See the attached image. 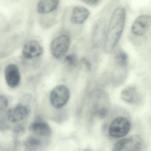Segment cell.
I'll use <instances>...</instances> for the list:
<instances>
[{
    "mask_svg": "<svg viewBox=\"0 0 151 151\" xmlns=\"http://www.w3.org/2000/svg\"><path fill=\"white\" fill-rule=\"evenodd\" d=\"M65 61L68 64L73 65L77 62V58L74 55H69L66 57Z\"/></svg>",
    "mask_w": 151,
    "mask_h": 151,
    "instance_id": "15",
    "label": "cell"
},
{
    "mask_svg": "<svg viewBox=\"0 0 151 151\" xmlns=\"http://www.w3.org/2000/svg\"><path fill=\"white\" fill-rule=\"evenodd\" d=\"M4 77L7 85L11 88L19 86L21 80L20 72L15 64L8 65L4 70Z\"/></svg>",
    "mask_w": 151,
    "mask_h": 151,
    "instance_id": "7",
    "label": "cell"
},
{
    "mask_svg": "<svg viewBox=\"0 0 151 151\" xmlns=\"http://www.w3.org/2000/svg\"><path fill=\"white\" fill-rule=\"evenodd\" d=\"M43 49L41 45L35 41L27 42L23 47L22 54L27 59L36 58L42 55Z\"/></svg>",
    "mask_w": 151,
    "mask_h": 151,
    "instance_id": "9",
    "label": "cell"
},
{
    "mask_svg": "<svg viewBox=\"0 0 151 151\" xmlns=\"http://www.w3.org/2000/svg\"><path fill=\"white\" fill-rule=\"evenodd\" d=\"M131 127V122L128 118L125 116H118L110 124L109 135L115 138L124 137L129 133Z\"/></svg>",
    "mask_w": 151,
    "mask_h": 151,
    "instance_id": "2",
    "label": "cell"
},
{
    "mask_svg": "<svg viewBox=\"0 0 151 151\" xmlns=\"http://www.w3.org/2000/svg\"><path fill=\"white\" fill-rule=\"evenodd\" d=\"M28 113L29 110L27 106L19 104L8 111L7 118L11 122L16 123L24 119Z\"/></svg>",
    "mask_w": 151,
    "mask_h": 151,
    "instance_id": "10",
    "label": "cell"
},
{
    "mask_svg": "<svg viewBox=\"0 0 151 151\" xmlns=\"http://www.w3.org/2000/svg\"><path fill=\"white\" fill-rule=\"evenodd\" d=\"M59 3V0H40L37 4V12L41 14L51 13L56 9Z\"/></svg>",
    "mask_w": 151,
    "mask_h": 151,
    "instance_id": "12",
    "label": "cell"
},
{
    "mask_svg": "<svg viewBox=\"0 0 151 151\" xmlns=\"http://www.w3.org/2000/svg\"><path fill=\"white\" fill-rule=\"evenodd\" d=\"M151 27V16L142 15L135 20L131 27L132 33L137 37L143 36Z\"/></svg>",
    "mask_w": 151,
    "mask_h": 151,
    "instance_id": "6",
    "label": "cell"
},
{
    "mask_svg": "<svg viewBox=\"0 0 151 151\" xmlns=\"http://www.w3.org/2000/svg\"><path fill=\"white\" fill-rule=\"evenodd\" d=\"M90 12L83 6H75L73 9L70 17V20L75 24H81L88 18Z\"/></svg>",
    "mask_w": 151,
    "mask_h": 151,
    "instance_id": "11",
    "label": "cell"
},
{
    "mask_svg": "<svg viewBox=\"0 0 151 151\" xmlns=\"http://www.w3.org/2000/svg\"><path fill=\"white\" fill-rule=\"evenodd\" d=\"M126 10L122 6L117 7L113 13L109 23L104 42V50L107 54L112 52L118 42L125 26Z\"/></svg>",
    "mask_w": 151,
    "mask_h": 151,
    "instance_id": "1",
    "label": "cell"
},
{
    "mask_svg": "<svg viewBox=\"0 0 151 151\" xmlns=\"http://www.w3.org/2000/svg\"><path fill=\"white\" fill-rule=\"evenodd\" d=\"M143 144L142 137L139 135H134L117 142L112 151H139Z\"/></svg>",
    "mask_w": 151,
    "mask_h": 151,
    "instance_id": "3",
    "label": "cell"
},
{
    "mask_svg": "<svg viewBox=\"0 0 151 151\" xmlns=\"http://www.w3.org/2000/svg\"><path fill=\"white\" fill-rule=\"evenodd\" d=\"M71 40L69 36L62 35L56 37L51 43L50 50L56 58L64 57L69 50Z\"/></svg>",
    "mask_w": 151,
    "mask_h": 151,
    "instance_id": "4",
    "label": "cell"
},
{
    "mask_svg": "<svg viewBox=\"0 0 151 151\" xmlns=\"http://www.w3.org/2000/svg\"><path fill=\"white\" fill-rule=\"evenodd\" d=\"M81 1L87 4H94L97 3L99 0H81Z\"/></svg>",
    "mask_w": 151,
    "mask_h": 151,
    "instance_id": "16",
    "label": "cell"
},
{
    "mask_svg": "<svg viewBox=\"0 0 151 151\" xmlns=\"http://www.w3.org/2000/svg\"><path fill=\"white\" fill-rule=\"evenodd\" d=\"M8 106V100L4 96H1L0 97V108L2 111L6 109Z\"/></svg>",
    "mask_w": 151,
    "mask_h": 151,
    "instance_id": "14",
    "label": "cell"
},
{
    "mask_svg": "<svg viewBox=\"0 0 151 151\" xmlns=\"http://www.w3.org/2000/svg\"><path fill=\"white\" fill-rule=\"evenodd\" d=\"M70 96V91L67 87L64 85H57L51 93V103L55 108H62L68 102Z\"/></svg>",
    "mask_w": 151,
    "mask_h": 151,
    "instance_id": "5",
    "label": "cell"
},
{
    "mask_svg": "<svg viewBox=\"0 0 151 151\" xmlns=\"http://www.w3.org/2000/svg\"><path fill=\"white\" fill-rule=\"evenodd\" d=\"M121 97L127 104L133 105L140 104L142 99V95L135 86H128L124 89L121 91Z\"/></svg>",
    "mask_w": 151,
    "mask_h": 151,
    "instance_id": "8",
    "label": "cell"
},
{
    "mask_svg": "<svg viewBox=\"0 0 151 151\" xmlns=\"http://www.w3.org/2000/svg\"><path fill=\"white\" fill-rule=\"evenodd\" d=\"M30 129L36 135L42 137L49 136L51 133V129L48 124L42 121L34 122L30 126Z\"/></svg>",
    "mask_w": 151,
    "mask_h": 151,
    "instance_id": "13",
    "label": "cell"
}]
</instances>
